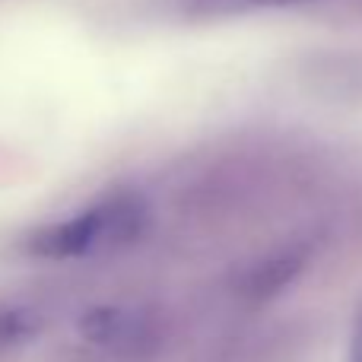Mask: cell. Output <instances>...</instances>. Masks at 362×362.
<instances>
[{"mask_svg":"<svg viewBox=\"0 0 362 362\" xmlns=\"http://www.w3.org/2000/svg\"><path fill=\"white\" fill-rule=\"evenodd\" d=\"M146 226V206L137 197H115L99 206H89L80 216L45 226L29 238V251L48 261L89 257L131 245Z\"/></svg>","mask_w":362,"mask_h":362,"instance_id":"6da1fadb","label":"cell"},{"mask_svg":"<svg viewBox=\"0 0 362 362\" xmlns=\"http://www.w3.org/2000/svg\"><path fill=\"white\" fill-rule=\"evenodd\" d=\"M80 337L86 346L108 359H144L159 344L156 318L131 305H99L80 318Z\"/></svg>","mask_w":362,"mask_h":362,"instance_id":"7a4b0ae2","label":"cell"},{"mask_svg":"<svg viewBox=\"0 0 362 362\" xmlns=\"http://www.w3.org/2000/svg\"><path fill=\"white\" fill-rule=\"evenodd\" d=\"M38 334V318L35 312L23 305L0 308V350H16V346L29 344Z\"/></svg>","mask_w":362,"mask_h":362,"instance_id":"3957f363","label":"cell"},{"mask_svg":"<svg viewBox=\"0 0 362 362\" xmlns=\"http://www.w3.org/2000/svg\"><path fill=\"white\" fill-rule=\"evenodd\" d=\"M302 267V257L299 255H283V257H274V261L261 264V267L255 270V276H251V286H255V293H276L280 286H286L289 280H293L296 274H299Z\"/></svg>","mask_w":362,"mask_h":362,"instance_id":"277c9868","label":"cell"},{"mask_svg":"<svg viewBox=\"0 0 362 362\" xmlns=\"http://www.w3.org/2000/svg\"><path fill=\"white\" fill-rule=\"evenodd\" d=\"M350 362H362V312L353 327V344H350Z\"/></svg>","mask_w":362,"mask_h":362,"instance_id":"5b68a950","label":"cell"},{"mask_svg":"<svg viewBox=\"0 0 362 362\" xmlns=\"http://www.w3.org/2000/svg\"><path fill=\"white\" fill-rule=\"evenodd\" d=\"M261 6H299V4H312V0H251Z\"/></svg>","mask_w":362,"mask_h":362,"instance_id":"8992f818","label":"cell"}]
</instances>
